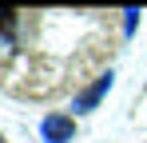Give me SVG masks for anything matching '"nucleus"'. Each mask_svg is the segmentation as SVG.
Segmentation results:
<instances>
[{
  "label": "nucleus",
  "instance_id": "3",
  "mask_svg": "<svg viewBox=\"0 0 147 143\" xmlns=\"http://www.w3.org/2000/svg\"><path fill=\"white\" fill-rule=\"evenodd\" d=\"M123 16H127V20H123V28H127V32H135V24H139V12H135V8H127Z\"/></svg>",
  "mask_w": 147,
  "mask_h": 143
},
{
  "label": "nucleus",
  "instance_id": "1",
  "mask_svg": "<svg viewBox=\"0 0 147 143\" xmlns=\"http://www.w3.org/2000/svg\"><path fill=\"white\" fill-rule=\"evenodd\" d=\"M40 135H44V143H72L76 123H72L68 115H44V123H40Z\"/></svg>",
  "mask_w": 147,
  "mask_h": 143
},
{
  "label": "nucleus",
  "instance_id": "2",
  "mask_svg": "<svg viewBox=\"0 0 147 143\" xmlns=\"http://www.w3.org/2000/svg\"><path fill=\"white\" fill-rule=\"evenodd\" d=\"M107 88H111V72H107V76H99L96 84H92L88 92H84L80 99H76V111H92V107H96L99 99H103V92H107Z\"/></svg>",
  "mask_w": 147,
  "mask_h": 143
}]
</instances>
